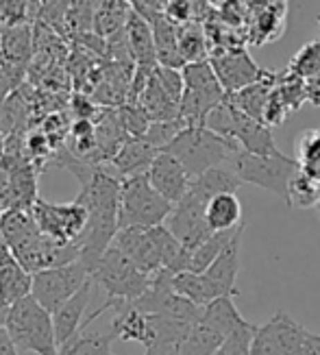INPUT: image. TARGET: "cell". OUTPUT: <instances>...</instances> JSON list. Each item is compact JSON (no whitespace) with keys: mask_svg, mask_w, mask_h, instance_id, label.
I'll return each mask as SVG.
<instances>
[{"mask_svg":"<svg viewBox=\"0 0 320 355\" xmlns=\"http://www.w3.org/2000/svg\"><path fill=\"white\" fill-rule=\"evenodd\" d=\"M7 329L22 351L37 355H59L53 314L44 305H39L33 295L11 305Z\"/></svg>","mask_w":320,"mask_h":355,"instance_id":"cell-4","label":"cell"},{"mask_svg":"<svg viewBox=\"0 0 320 355\" xmlns=\"http://www.w3.org/2000/svg\"><path fill=\"white\" fill-rule=\"evenodd\" d=\"M20 81H22L20 74H15V72H11L7 68H0V105H3L11 96L13 87L18 85Z\"/></svg>","mask_w":320,"mask_h":355,"instance_id":"cell-44","label":"cell"},{"mask_svg":"<svg viewBox=\"0 0 320 355\" xmlns=\"http://www.w3.org/2000/svg\"><path fill=\"white\" fill-rule=\"evenodd\" d=\"M205 218L211 231H231L242 225V203L235 196V192H226L213 196L207 209Z\"/></svg>","mask_w":320,"mask_h":355,"instance_id":"cell-25","label":"cell"},{"mask_svg":"<svg viewBox=\"0 0 320 355\" xmlns=\"http://www.w3.org/2000/svg\"><path fill=\"white\" fill-rule=\"evenodd\" d=\"M127 40L131 46V55L135 66H157V53H155V37H152V26L142 13L135 9L129 13L127 24Z\"/></svg>","mask_w":320,"mask_h":355,"instance_id":"cell-20","label":"cell"},{"mask_svg":"<svg viewBox=\"0 0 320 355\" xmlns=\"http://www.w3.org/2000/svg\"><path fill=\"white\" fill-rule=\"evenodd\" d=\"M172 288L177 295L190 299L192 303H196L198 307L207 305L209 301H213V290L207 282V277L203 272H194V270H183L172 275Z\"/></svg>","mask_w":320,"mask_h":355,"instance_id":"cell-32","label":"cell"},{"mask_svg":"<svg viewBox=\"0 0 320 355\" xmlns=\"http://www.w3.org/2000/svg\"><path fill=\"white\" fill-rule=\"evenodd\" d=\"M186 127H188V122L181 120V118H177V120H157V122H150L148 131L144 133V140L148 144H152L155 148L163 150Z\"/></svg>","mask_w":320,"mask_h":355,"instance_id":"cell-35","label":"cell"},{"mask_svg":"<svg viewBox=\"0 0 320 355\" xmlns=\"http://www.w3.org/2000/svg\"><path fill=\"white\" fill-rule=\"evenodd\" d=\"M144 355H146V353H144Z\"/></svg>","mask_w":320,"mask_h":355,"instance_id":"cell-55","label":"cell"},{"mask_svg":"<svg viewBox=\"0 0 320 355\" xmlns=\"http://www.w3.org/2000/svg\"><path fill=\"white\" fill-rule=\"evenodd\" d=\"M287 70L292 74L303 76V79H310V76L318 74L320 72V40L303 46V49L294 55V59L290 61Z\"/></svg>","mask_w":320,"mask_h":355,"instance_id":"cell-36","label":"cell"},{"mask_svg":"<svg viewBox=\"0 0 320 355\" xmlns=\"http://www.w3.org/2000/svg\"><path fill=\"white\" fill-rule=\"evenodd\" d=\"M146 175H148V181L152 183V188L163 198L170 200L172 205H177L179 200L188 194L190 183H192V177L188 175L186 166L166 150H159V155L150 164Z\"/></svg>","mask_w":320,"mask_h":355,"instance_id":"cell-12","label":"cell"},{"mask_svg":"<svg viewBox=\"0 0 320 355\" xmlns=\"http://www.w3.org/2000/svg\"><path fill=\"white\" fill-rule=\"evenodd\" d=\"M320 200V179L301 166L287 188V207L308 209L318 205Z\"/></svg>","mask_w":320,"mask_h":355,"instance_id":"cell-30","label":"cell"},{"mask_svg":"<svg viewBox=\"0 0 320 355\" xmlns=\"http://www.w3.org/2000/svg\"><path fill=\"white\" fill-rule=\"evenodd\" d=\"M240 227H235L231 231H213V234L201 246H196V249L192 251V268L190 270H194V272H205L213 264V261L220 257V253L226 249V246L231 244V240L235 238Z\"/></svg>","mask_w":320,"mask_h":355,"instance_id":"cell-31","label":"cell"},{"mask_svg":"<svg viewBox=\"0 0 320 355\" xmlns=\"http://www.w3.org/2000/svg\"><path fill=\"white\" fill-rule=\"evenodd\" d=\"M163 150L175 155L186 166L188 175L194 179L198 175L211 171V168L229 164L240 150V146L231 137L213 133L207 127L188 125Z\"/></svg>","mask_w":320,"mask_h":355,"instance_id":"cell-3","label":"cell"},{"mask_svg":"<svg viewBox=\"0 0 320 355\" xmlns=\"http://www.w3.org/2000/svg\"><path fill=\"white\" fill-rule=\"evenodd\" d=\"M155 76L161 83V87L170 94L177 103H181L183 89H186V79H183V70L179 68H166V66H157L155 68Z\"/></svg>","mask_w":320,"mask_h":355,"instance_id":"cell-40","label":"cell"},{"mask_svg":"<svg viewBox=\"0 0 320 355\" xmlns=\"http://www.w3.org/2000/svg\"><path fill=\"white\" fill-rule=\"evenodd\" d=\"M0 214H3V209H0Z\"/></svg>","mask_w":320,"mask_h":355,"instance_id":"cell-53","label":"cell"},{"mask_svg":"<svg viewBox=\"0 0 320 355\" xmlns=\"http://www.w3.org/2000/svg\"><path fill=\"white\" fill-rule=\"evenodd\" d=\"M305 83H308V101L320 107V72L310 76V79H305Z\"/></svg>","mask_w":320,"mask_h":355,"instance_id":"cell-46","label":"cell"},{"mask_svg":"<svg viewBox=\"0 0 320 355\" xmlns=\"http://www.w3.org/2000/svg\"><path fill=\"white\" fill-rule=\"evenodd\" d=\"M251 355H287L279 340L274 338L268 325H257V331L251 343Z\"/></svg>","mask_w":320,"mask_h":355,"instance_id":"cell-39","label":"cell"},{"mask_svg":"<svg viewBox=\"0 0 320 355\" xmlns=\"http://www.w3.org/2000/svg\"><path fill=\"white\" fill-rule=\"evenodd\" d=\"M33 275H30L18 259L0 268V301L13 305L30 295Z\"/></svg>","mask_w":320,"mask_h":355,"instance_id":"cell-27","label":"cell"},{"mask_svg":"<svg viewBox=\"0 0 320 355\" xmlns=\"http://www.w3.org/2000/svg\"><path fill=\"white\" fill-rule=\"evenodd\" d=\"M89 279H91V272L87 270V266L81 259H76L72 264L35 272L30 295L53 314L59 305H64L70 297H74Z\"/></svg>","mask_w":320,"mask_h":355,"instance_id":"cell-8","label":"cell"},{"mask_svg":"<svg viewBox=\"0 0 320 355\" xmlns=\"http://www.w3.org/2000/svg\"><path fill=\"white\" fill-rule=\"evenodd\" d=\"M247 231V223H242L240 231L235 234V238L231 240V244L220 253V257L213 261V264L203 272L207 277V282L213 290V297H238L240 290L235 288V279L240 272V242H242V234Z\"/></svg>","mask_w":320,"mask_h":355,"instance_id":"cell-14","label":"cell"},{"mask_svg":"<svg viewBox=\"0 0 320 355\" xmlns=\"http://www.w3.org/2000/svg\"><path fill=\"white\" fill-rule=\"evenodd\" d=\"M274 92L279 94L283 105L287 107L290 114H294L301 110V105L308 101V83H305L303 76L292 74L290 70L281 72L277 76V83H274Z\"/></svg>","mask_w":320,"mask_h":355,"instance_id":"cell-34","label":"cell"},{"mask_svg":"<svg viewBox=\"0 0 320 355\" xmlns=\"http://www.w3.org/2000/svg\"><path fill=\"white\" fill-rule=\"evenodd\" d=\"M91 286H94V282L89 279L74 297H70L64 305H59L57 310L53 312L55 336H57L59 349L64 347L66 343H70L72 338L83 329L85 310H87L89 299H91Z\"/></svg>","mask_w":320,"mask_h":355,"instance_id":"cell-15","label":"cell"},{"mask_svg":"<svg viewBox=\"0 0 320 355\" xmlns=\"http://www.w3.org/2000/svg\"><path fill=\"white\" fill-rule=\"evenodd\" d=\"M242 185V179L231 171V168H222L216 166L211 171L198 175L192 179L190 183V190L194 194H198L201 198H205L207 203L218 194H226V192H238Z\"/></svg>","mask_w":320,"mask_h":355,"instance_id":"cell-24","label":"cell"},{"mask_svg":"<svg viewBox=\"0 0 320 355\" xmlns=\"http://www.w3.org/2000/svg\"><path fill=\"white\" fill-rule=\"evenodd\" d=\"M318 26H320V15H318Z\"/></svg>","mask_w":320,"mask_h":355,"instance_id":"cell-52","label":"cell"},{"mask_svg":"<svg viewBox=\"0 0 320 355\" xmlns=\"http://www.w3.org/2000/svg\"><path fill=\"white\" fill-rule=\"evenodd\" d=\"M33 28L28 22L5 26L0 31V66L24 70L30 57V40Z\"/></svg>","mask_w":320,"mask_h":355,"instance_id":"cell-19","label":"cell"},{"mask_svg":"<svg viewBox=\"0 0 320 355\" xmlns=\"http://www.w3.org/2000/svg\"><path fill=\"white\" fill-rule=\"evenodd\" d=\"M209 3H211L213 7H218V5H222V3H224V0H209Z\"/></svg>","mask_w":320,"mask_h":355,"instance_id":"cell-50","label":"cell"},{"mask_svg":"<svg viewBox=\"0 0 320 355\" xmlns=\"http://www.w3.org/2000/svg\"><path fill=\"white\" fill-rule=\"evenodd\" d=\"M296 355H320V336L308 331V338H305V343Z\"/></svg>","mask_w":320,"mask_h":355,"instance_id":"cell-47","label":"cell"},{"mask_svg":"<svg viewBox=\"0 0 320 355\" xmlns=\"http://www.w3.org/2000/svg\"><path fill=\"white\" fill-rule=\"evenodd\" d=\"M5 135L3 133H0V164H3V157H5Z\"/></svg>","mask_w":320,"mask_h":355,"instance_id":"cell-49","label":"cell"},{"mask_svg":"<svg viewBox=\"0 0 320 355\" xmlns=\"http://www.w3.org/2000/svg\"><path fill=\"white\" fill-rule=\"evenodd\" d=\"M183 79H186V89L179 103V116L188 125L205 127L207 116L226 98V92L220 85L216 70L211 61H196V64H186L181 68Z\"/></svg>","mask_w":320,"mask_h":355,"instance_id":"cell-6","label":"cell"},{"mask_svg":"<svg viewBox=\"0 0 320 355\" xmlns=\"http://www.w3.org/2000/svg\"><path fill=\"white\" fill-rule=\"evenodd\" d=\"M161 13L177 26H183L188 22H194V3L192 0H168Z\"/></svg>","mask_w":320,"mask_h":355,"instance_id":"cell-42","label":"cell"},{"mask_svg":"<svg viewBox=\"0 0 320 355\" xmlns=\"http://www.w3.org/2000/svg\"><path fill=\"white\" fill-rule=\"evenodd\" d=\"M203 325L211 327L216 334H220L222 338L231 336L233 331H238L240 327L247 325V318L240 314V310L233 303V297H218L209 301L207 305L201 307V318Z\"/></svg>","mask_w":320,"mask_h":355,"instance_id":"cell-21","label":"cell"},{"mask_svg":"<svg viewBox=\"0 0 320 355\" xmlns=\"http://www.w3.org/2000/svg\"><path fill=\"white\" fill-rule=\"evenodd\" d=\"M0 355H20V347L15 345L7 327L0 329Z\"/></svg>","mask_w":320,"mask_h":355,"instance_id":"cell-45","label":"cell"},{"mask_svg":"<svg viewBox=\"0 0 320 355\" xmlns=\"http://www.w3.org/2000/svg\"><path fill=\"white\" fill-rule=\"evenodd\" d=\"M137 105L148 114V118L152 122L157 120H177L179 116V103L168 94V92L161 87V83L157 81L155 72H152L148 85L144 87V92L137 98Z\"/></svg>","mask_w":320,"mask_h":355,"instance_id":"cell-23","label":"cell"},{"mask_svg":"<svg viewBox=\"0 0 320 355\" xmlns=\"http://www.w3.org/2000/svg\"><path fill=\"white\" fill-rule=\"evenodd\" d=\"M285 31V0H270V5L257 11L251 22L249 42L264 44L277 40Z\"/></svg>","mask_w":320,"mask_h":355,"instance_id":"cell-22","label":"cell"},{"mask_svg":"<svg viewBox=\"0 0 320 355\" xmlns=\"http://www.w3.org/2000/svg\"><path fill=\"white\" fill-rule=\"evenodd\" d=\"M179 53L183 64H196V61H207L211 55V46L203 24L188 22L179 26Z\"/></svg>","mask_w":320,"mask_h":355,"instance_id":"cell-29","label":"cell"},{"mask_svg":"<svg viewBox=\"0 0 320 355\" xmlns=\"http://www.w3.org/2000/svg\"><path fill=\"white\" fill-rule=\"evenodd\" d=\"M64 166L79 179L81 192L76 196L87 209V225L79 238L81 261L91 272L114 244V238L120 231V188L122 179L105 168L91 166L83 159H66Z\"/></svg>","mask_w":320,"mask_h":355,"instance_id":"cell-1","label":"cell"},{"mask_svg":"<svg viewBox=\"0 0 320 355\" xmlns=\"http://www.w3.org/2000/svg\"><path fill=\"white\" fill-rule=\"evenodd\" d=\"M91 282H94V286L103 288L107 299L98 310H94L85 318V325L94 322L107 310H114L118 303H133L140 299L148 290L152 275L140 270L118 246L112 244L100 257L96 268L91 270Z\"/></svg>","mask_w":320,"mask_h":355,"instance_id":"cell-2","label":"cell"},{"mask_svg":"<svg viewBox=\"0 0 320 355\" xmlns=\"http://www.w3.org/2000/svg\"><path fill=\"white\" fill-rule=\"evenodd\" d=\"M0 234H3V231H0Z\"/></svg>","mask_w":320,"mask_h":355,"instance_id":"cell-54","label":"cell"},{"mask_svg":"<svg viewBox=\"0 0 320 355\" xmlns=\"http://www.w3.org/2000/svg\"><path fill=\"white\" fill-rule=\"evenodd\" d=\"M255 331H257L255 322H247V325L233 331L231 336H226L220 349L213 355H251V343H253Z\"/></svg>","mask_w":320,"mask_h":355,"instance_id":"cell-38","label":"cell"},{"mask_svg":"<svg viewBox=\"0 0 320 355\" xmlns=\"http://www.w3.org/2000/svg\"><path fill=\"white\" fill-rule=\"evenodd\" d=\"M116 336L112 331H79L59 349V355H118L114 351Z\"/></svg>","mask_w":320,"mask_h":355,"instance_id":"cell-28","label":"cell"},{"mask_svg":"<svg viewBox=\"0 0 320 355\" xmlns=\"http://www.w3.org/2000/svg\"><path fill=\"white\" fill-rule=\"evenodd\" d=\"M277 76L279 74H274L272 79H266V81H257L249 87L235 92V94H226V98L231 101V105H235L240 112L264 122V110L274 89V83H277Z\"/></svg>","mask_w":320,"mask_h":355,"instance_id":"cell-26","label":"cell"},{"mask_svg":"<svg viewBox=\"0 0 320 355\" xmlns=\"http://www.w3.org/2000/svg\"><path fill=\"white\" fill-rule=\"evenodd\" d=\"M9 310H11V305H7V303H3V301H0V329H3V327H7Z\"/></svg>","mask_w":320,"mask_h":355,"instance_id":"cell-48","label":"cell"},{"mask_svg":"<svg viewBox=\"0 0 320 355\" xmlns=\"http://www.w3.org/2000/svg\"><path fill=\"white\" fill-rule=\"evenodd\" d=\"M114 246H118V249L125 253L140 270H144L148 275H155L161 270L159 249H157L155 240H152L150 229H142V227L120 229L114 238Z\"/></svg>","mask_w":320,"mask_h":355,"instance_id":"cell-13","label":"cell"},{"mask_svg":"<svg viewBox=\"0 0 320 355\" xmlns=\"http://www.w3.org/2000/svg\"><path fill=\"white\" fill-rule=\"evenodd\" d=\"M224 338L220 334H216L211 327L203 325L201 320L194 322L192 329L188 331V336L183 338L179 345V355H213Z\"/></svg>","mask_w":320,"mask_h":355,"instance_id":"cell-33","label":"cell"},{"mask_svg":"<svg viewBox=\"0 0 320 355\" xmlns=\"http://www.w3.org/2000/svg\"><path fill=\"white\" fill-rule=\"evenodd\" d=\"M157 155H159V148L148 144L144 137H129V140L120 146V150L116 153L109 164L116 177L127 179L133 175L148 173L150 164L155 162Z\"/></svg>","mask_w":320,"mask_h":355,"instance_id":"cell-17","label":"cell"},{"mask_svg":"<svg viewBox=\"0 0 320 355\" xmlns=\"http://www.w3.org/2000/svg\"><path fill=\"white\" fill-rule=\"evenodd\" d=\"M209 61L220 85L226 94H235V92L249 87L257 81L272 79L274 72L259 68L247 49H233V51H216L209 55Z\"/></svg>","mask_w":320,"mask_h":355,"instance_id":"cell-10","label":"cell"},{"mask_svg":"<svg viewBox=\"0 0 320 355\" xmlns=\"http://www.w3.org/2000/svg\"><path fill=\"white\" fill-rule=\"evenodd\" d=\"M316 207H318V211H320V200H318V205H316Z\"/></svg>","mask_w":320,"mask_h":355,"instance_id":"cell-51","label":"cell"},{"mask_svg":"<svg viewBox=\"0 0 320 355\" xmlns=\"http://www.w3.org/2000/svg\"><path fill=\"white\" fill-rule=\"evenodd\" d=\"M229 168L242 179V183H251L262 190H268L281 196L287 203L290 181L301 168V162L283 155V153H277V155H253V153L240 148L229 162Z\"/></svg>","mask_w":320,"mask_h":355,"instance_id":"cell-7","label":"cell"},{"mask_svg":"<svg viewBox=\"0 0 320 355\" xmlns=\"http://www.w3.org/2000/svg\"><path fill=\"white\" fill-rule=\"evenodd\" d=\"M116 318L112 322V334L120 343H140L144 349L152 345V322L150 314L137 310L133 303H118Z\"/></svg>","mask_w":320,"mask_h":355,"instance_id":"cell-16","label":"cell"},{"mask_svg":"<svg viewBox=\"0 0 320 355\" xmlns=\"http://www.w3.org/2000/svg\"><path fill=\"white\" fill-rule=\"evenodd\" d=\"M118 116H120V122H122V127H125L129 137H144V133L148 131L150 122H152L148 118V114L137 103L122 105Z\"/></svg>","mask_w":320,"mask_h":355,"instance_id":"cell-37","label":"cell"},{"mask_svg":"<svg viewBox=\"0 0 320 355\" xmlns=\"http://www.w3.org/2000/svg\"><path fill=\"white\" fill-rule=\"evenodd\" d=\"M30 214L42 229V234L57 242H79L87 225V209L79 200L72 203H51V200L37 198L30 207Z\"/></svg>","mask_w":320,"mask_h":355,"instance_id":"cell-9","label":"cell"},{"mask_svg":"<svg viewBox=\"0 0 320 355\" xmlns=\"http://www.w3.org/2000/svg\"><path fill=\"white\" fill-rule=\"evenodd\" d=\"M152 26V37H155V53H157V66L166 68H183L181 53H179V26L170 22L161 11L150 13L146 18Z\"/></svg>","mask_w":320,"mask_h":355,"instance_id":"cell-18","label":"cell"},{"mask_svg":"<svg viewBox=\"0 0 320 355\" xmlns=\"http://www.w3.org/2000/svg\"><path fill=\"white\" fill-rule=\"evenodd\" d=\"M28 20V0H0V26H15Z\"/></svg>","mask_w":320,"mask_h":355,"instance_id":"cell-41","label":"cell"},{"mask_svg":"<svg viewBox=\"0 0 320 355\" xmlns=\"http://www.w3.org/2000/svg\"><path fill=\"white\" fill-rule=\"evenodd\" d=\"M172 203L163 198L152 183L148 175H133L122 179L120 188V229L125 227H142L150 229L163 225L168 216L172 214Z\"/></svg>","mask_w":320,"mask_h":355,"instance_id":"cell-5","label":"cell"},{"mask_svg":"<svg viewBox=\"0 0 320 355\" xmlns=\"http://www.w3.org/2000/svg\"><path fill=\"white\" fill-rule=\"evenodd\" d=\"M287 114H290L287 107L283 105V101L279 98L277 92L272 89V94L268 98V105H266V110H264V122H266L268 127H279V125H283V122H285Z\"/></svg>","mask_w":320,"mask_h":355,"instance_id":"cell-43","label":"cell"},{"mask_svg":"<svg viewBox=\"0 0 320 355\" xmlns=\"http://www.w3.org/2000/svg\"><path fill=\"white\" fill-rule=\"evenodd\" d=\"M205 209H207V200L188 190V194L172 207V214L168 216V220L163 225L183 242V246L194 251L196 246H201L213 234L207 225Z\"/></svg>","mask_w":320,"mask_h":355,"instance_id":"cell-11","label":"cell"}]
</instances>
